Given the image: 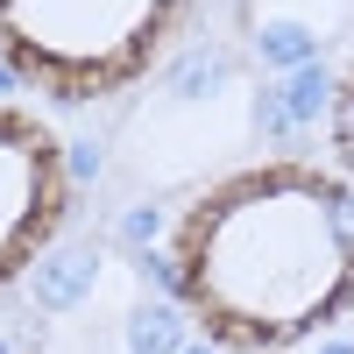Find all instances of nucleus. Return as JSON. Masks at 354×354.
Masks as SVG:
<instances>
[{"label":"nucleus","instance_id":"f03ea898","mask_svg":"<svg viewBox=\"0 0 354 354\" xmlns=\"http://www.w3.org/2000/svg\"><path fill=\"white\" fill-rule=\"evenodd\" d=\"M198 0H0V71L57 106L142 85L185 43Z\"/></svg>","mask_w":354,"mask_h":354},{"label":"nucleus","instance_id":"f257e3e1","mask_svg":"<svg viewBox=\"0 0 354 354\" xmlns=\"http://www.w3.org/2000/svg\"><path fill=\"white\" fill-rule=\"evenodd\" d=\"M170 298L227 354H290L354 312V185L262 156L185 198L163 241Z\"/></svg>","mask_w":354,"mask_h":354},{"label":"nucleus","instance_id":"7ed1b4c3","mask_svg":"<svg viewBox=\"0 0 354 354\" xmlns=\"http://www.w3.org/2000/svg\"><path fill=\"white\" fill-rule=\"evenodd\" d=\"M71 220V156L57 128L0 100V290L36 270Z\"/></svg>","mask_w":354,"mask_h":354},{"label":"nucleus","instance_id":"20e7f679","mask_svg":"<svg viewBox=\"0 0 354 354\" xmlns=\"http://www.w3.org/2000/svg\"><path fill=\"white\" fill-rule=\"evenodd\" d=\"M326 142H333V170L354 185V57L333 78V100H326Z\"/></svg>","mask_w":354,"mask_h":354}]
</instances>
